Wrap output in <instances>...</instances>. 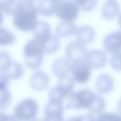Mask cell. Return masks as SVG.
<instances>
[{"label":"cell","mask_w":121,"mask_h":121,"mask_svg":"<svg viewBox=\"0 0 121 121\" xmlns=\"http://www.w3.org/2000/svg\"><path fill=\"white\" fill-rule=\"evenodd\" d=\"M38 8L34 3L24 2L13 15V24L17 29L24 32L33 31L38 23Z\"/></svg>","instance_id":"6da1fadb"},{"label":"cell","mask_w":121,"mask_h":121,"mask_svg":"<svg viewBox=\"0 0 121 121\" xmlns=\"http://www.w3.org/2000/svg\"><path fill=\"white\" fill-rule=\"evenodd\" d=\"M23 51L26 66L34 70L39 69L43 62L45 54L43 43L36 39H31L25 45Z\"/></svg>","instance_id":"7a4b0ae2"},{"label":"cell","mask_w":121,"mask_h":121,"mask_svg":"<svg viewBox=\"0 0 121 121\" xmlns=\"http://www.w3.org/2000/svg\"><path fill=\"white\" fill-rule=\"evenodd\" d=\"M97 94L89 89H82L73 92L68 97L66 109L80 110L87 109L89 110L94 104Z\"/></svg>","instance_id":"3957f363"},{"label":"cell","mask_w":121,"mask_h":121,"mask_svg":"<svg viewBox=\"0 0 121 121\" xmlns=\"http://www.w3.org/2000/svg\"><path fill=\"white\" fill-rule=\"evenodd\" d=\"M74 84V79L69 74L59 78L56 86L51 89L48 93L49 100L63 102L72 92Z\"/></svg>","instance_id":"277c9868"},{"label":"cell","mask_w":121,"mask_h":121,"mask_svg":"<svg viewBox=\"0 0 121 121\" xmlns=\"http://www.w3.org/2000/svg\"><path fill=\"white\" fill-rule=\"evenodd\" d=\"M39 105L34 99L22 100L15 106L14 115L19 121H33L39 112Z\"/></svg>","instance_id":"5b68a950"},{"label":"cell","mask_w":121,"mask_h":121,"mask_svg":"<svg viewBox=\"0 0 121 121\" xmlns=\"http://www.w3.org/2000/svg\"><path fill=\"white\" fill-rule=\"evenodd\" d=\"M79 13V8L75 4L70 1H63L58 5L55 14L63 21L73 22L78 17Z\"/></svg>","instance_id":"8992f818"},{"label":"cell","mask_w":121,"mask_h":121,"mask_svg":"<svg viewBox=\"0 0 121 121\" xmlns=\"http://www.w3.org/2000/svg\"><path fill=\"white\" fill-rule=\"evenodd\" d=\"M87 48L78 41H72L66 47L65 54L69 61L77 63L85 61L87 54Z\"/></svg>","instance_id":"52a82bcc"},{"label":"cell","mask_w":121,"mask_h":121,"mask_svg":"<svg viewBox=\"0 0 121 121\" xmlns=\"http://www.w3.org/2000/svg\"><path fill=\"white\" fill-rule=\"evenodd\" d=\"M91 69L85 61L73 63L71 65L70 72L74 82L80 85L86 83L91 78Z\"/></svg>","instance_id":"ba28073f"},{"label":"cell","mask_w":121,"mask_h":121,"mask_svg":"<svg viewBox=\"0 0 121 121\" xmlns=\"http://www.w3.org/2000/svg\"><path fill=\"white\" fill-rule=\"evenodd\" d=\"M44 121H64V109L62 102L49 100L44 108Z\"/></svg>","instance_id":"9c48e42d"},{"label":"cell","mask_w":121,"mask_h":121,"mask_svg":"<svg viewBox=\"0 0 121 121\" xmlns=\"http://www.w3.org/2000/svg\"><path fill=\"white\" fill-rule=\"evenodd\" d=\"M104 48L106 53L115 54L121 52V31L109 33L103 41Z\"/></svg>","instance_id":"30bf717a"},{"label":"cell","mask_w":121,"mask_h":121,"mask_svg":"<svg viewBox=\"0 0 121 121\" xmlns=\"http://www.w3.org/2000/svg\"><path fill=\"white\" fill-rule=\"evenodd\" d=\"M108 58L106 53L100 50H93L87 53L85 61L91 69H99L107 63Z\"/></svg>","instance_id":"8fae6325"},{"label":"cell","mask_w":121,"mask_h":121,"mask_svg":"<svg viewBox=\"0 0 121 121\" xmlns=\"http://www.w3.org/2000/svg\"><path fill=\"white\" fill-rule=\"evenodd\" d=\"M50 79L48 74L44 72L38 70L32 74L30 78V85L33 90L42 92L48 88Z\"/></svg>","instance_id":"7c38bea8"},{"label":"cell","mask_w":121,"mask_h":121,"mask_svg":"<svg viewBox=\"0 0 121 121\" xmlns=\"http://www.w3.org/2000/svg\"><path fill=\"white\" fill-rule=\"evenodd\" d=\"M96 87L98 92L100 94H109L112 92L114 87L113 78L108 74H101L97 78Z\"/></svg>","instance_id":"4fadbf2b"},{"label":"cell","mask_w":121,"mask_h":121,"mask_svg":"<svg viewBox=\"0 0 121 121\" xmlns=\"http://www.w3.org/2000/svg\"><path fill=\"white\" fill-rule=\"evenodd\" d=\"M120 14V5L116 0H108L103 5L101 14L104 19L112 20Z\"/></svg>","instance_id":"5bb4252c"},{"label":"cell","mask_w":121,"mask_h":121,"mask_svg":"<svg viewBox=\"0 0 121 121\" xmlns=\"http://www.w3.org/2000/svg\"><path fill=\"white\" fill-rule=\"evenodd\" d=\"M77 41L82 44L91 43L95 40L96 33L92 27L83 26L79 27L76 32Z\"/></svg>","instance_id":"9a60e30c"},{"label":"cell","mask_w":121,"mask_h":121,"mask_svg":"<svg viewBox=\"0 0 121 121\" xmlns=\"http://www.w3.org/2000/svg\"><path fill=\"white\" fill-rule=\"evenodd\" d=\"M51 31L49 24L46 21H40L33 30V35L35 39L44 43L49 40L53 35Z\"/></svg>","instance_id":"2e32d148"},{"label":"cell","mask_w":121,"mask_h":121,"mask_svg":"<svg viewBox=\"0 0 121 121\" xmlns=\"http://www.w3.org/2000/svg\"><path fill=\"white\" fill-rule=\"evenodd\" d=\"M71 65L67 59L59 58L53 63L51 67L52 72L58 78L68 74L70 71Z\"/></svg>","instance_id":"e0dca14e"},{"label":"cell","mask_w":121,"mask_h":121,"mask_svg":"<svg viewBox=\"0 0 121 121\" xmlns=\"http://www.w3.org/2000/svg\"><path fill=\"white\" fill-rule=\"evenodd\" d=\"M76 26L73 22L62 21L56 26L55 34L58 37L68 38L76 34Z\"/></svg>","instance_id":"ac0fdd59"},{"label":"cell","mask_w":121,"mask_h":121,"mask_svg":"<svg viewBox=\"0 0 121 121\" xmlns=\"http://www.w3.org/2000/svg\"><path fill=\"white\" fill-rule=\"evenodd\" d=\"M59 4L54 0H39L37 8L43 16L50 17L56 14Z\"/></svg>","instance_id":"d6986e66"},{"label":"cell","mask_w":121,"mask_h":121,"mask_svg":"<svg viewBox=\"0 0 121 121\" xmlns=\"http://www.w3.org/2000/svg\"><path fill=\"white\" fill-rule=\"evenodd\" d=\"M4 74H5L9 79L18 80L23 75L24 68L20 63L13 61L9 68Z\"/></svg>","instance_id":"ffe728a7"},{"label":"cell","mask_w":121,"mask_h":121,"mask_svg":"<svg viewBox=\"0 0 121 121\" xmlns=\"http://www.w3.org/2000/svg\"><path fill=\"white\" fill-rule=\"evenodd\" d=\"M22 2V0H4L2 2V11L9 16L14 15Z\"/></svg>","instance_id":"44dd1931"},{"label":"cell","mask_w":121,"mask_h":121,"mask_svg":"<svg viewBox=\"0 0 121 121\" xmlns=\"http://www.w3.org/2000/svg\"><path fill=\"white\" fill-rule=\"evenodd\" d=\"M45 53L47 54H54L59 50L60 46V41L56 35H52L50 39L44 43Z\"/></svg>","instance_id":"7402d4cb"},{"label":"cell","mask_w":121,"mask_h":121,"mask_svg":"<svg viewBox=\"0 0 121 121\" xmlns=\"http://www.w3.org/2000/svg\"><path fill=\"white\" fill-rule=\"evenodd\" d=\"M16 37L12 32L0 27V46H7L14 43Z\"/></svg>","instance_id":"603a6c76"},{"label":"cell","mask_w":121,"mask_h":121,"mask_svg":"<svg viewBox=\"0 0 121 121\" xmlns=\"http://www.w3.org/2000/svg\"><path fill=\"white\" fill-rule=\"evenodd\" d=\"M75 4L78 8L85 12H91L96 7L98 0H69Z\"/></svg>","instance_id":"cb8c5ba5"},{"label":"cell","mask_w":121,"mask_h":121,"mask_svg":"<svg viewBox=\"0 0 121 121\" xmlns=\"http://www.w3.org/2000/svg\"><path fill=\"white\" fill-rule=\"evenodd\" d=\"M106 106V102L102 96L97 94L96 98L94 104L92 105L89 112L93 115H100L104 112Z\"/></svg>","instance_id":"d4e9b609"},{"label":"cell","mask_w":121,"mask_h":121,"mask_svg":"<svg viewBox=\"0 0 121 121\" xmlns=\"http://www.w3.org/2000/svg\"><path fill=\"white\" fill-rule=\"evenodd\" d=\"M12 102V95L8 89L0 92V111H4L9 107Z\"/></svg>","instance_id":"484cf974"},{"label":"cell","mask_w":121,"mask_h":121,"mask_svg":"<svg viewBox=\"0 0 121 121\" xmlns=\"http://www.w3.org/2000/svg\"><path fill=\"white\" fill-rule=\"evenodd\" d=\"M13 60L7 52H0V73H5L10 66Z\"/></svg>","instance_id":"4316f807"},{"label":"cell","mask_w":121,"mask_h":121,"mask_svg":"<svg viewBox=\"0 0 121 121\" xmlns=\"http://www.w3.org/2000/svg\"><path fill=\"white\" fill-rule=\"evenodd\" d=\"M96 121H121V114L116 113H102L96 118Z\"/></svg>","instance_id":"83f0119b"},{"label":"cell","mask_w":121,"mask_h":121,"mask_svg":"<svg viewBox=\"0 0 121 121\" xmlns=\"http://www.w3.org/2000/svg\"><path fill=\"white\" fill-rule=\"evenodd\" d=\"M111 67L117 71H121V52L113 54L110 60Z\"/></svg>","instance_id":"f1b7e54d"},{"label":"cell","mask_w":121,"mask_h":121,"mask_svg":"<svg viewBox=\"0 0 121 121\" xmlns=\"http://www.w3.org/2000/svg\"><path fill=\"white\" fill-rule=\"evenodd\" d=\"M9 85V79L2 73H0V92L7 89Z\"/></svg>","instance_id":"f546056e"},{"label":"cell","mask_w":121,"mask_h":121,"mask_svg":"<svg viewBox=\"0 0 121 121\" xmlns=\"http://www.w3.org/2000/svg\"><path fill=\"white\" fill-rule=\"evenodd\" d=\"M73 121H96V119L93 115L85 114L82 115L79 117L72 118Z\"/></svg>","instance_id":"4dcf8cb0"},{"label":"cell","mask_w":121,"mask_h":121,"mask_svg":"<svg viewBox=\"0 0 121 121\" xmlns=\"http://www.w3.org/2000/svg\"><path fill=\"white\" fill-rule=\"evenodd\" d=\"M0 121H19L14 115L0 112Z\"/></svg>","instance_id":"1f68e13d"},{"label":"cell","mask_w":121,"mask_h":121,"mask_svg":"<svg viewBox=\"0 0 121 121\" xmlns=\"http://www.w3.org/2000/svg\"><path fill=\"white\" fill-rule=\"evenodd\" d=\"M2 2L3 1L2 0H0V26L3 24L4 22V16H3V11H2Z\"/></svg>","instance_id":"d6a6232c"},{"label":"cell","mask_w":121,"mask_h":121,"mask_svg":"<svg viewBox=\"0 0 121 121\" xmlns=\"http://www.w3.org/2000/svg\"><path fill=\"white\" fill-rule=\"evenodd\" d=\"M117 109H118V111L119 112V113L121 114V99H120L118 102V105H117Z\"/></svg>","instance_id":"836d02e7"},{"label":"cell","mask_w":121,"mask_h":121,"mask_svg":"<svg viewBox=\"0 0 121 121\" xmlns=\"http://www.w3.org/2000/svg\"><path fill=\"white\" fill-rule=\"evenodd\" d=\"M118 24H119V27H120V28L121 29V13L119 14V17H118Z\"/></svg>","instance_id":"e575fe53"},{"label":"cell","mask_w":121,"mask_h":121,"mask_svg":"<svg viewBox=\"0 0 121 121\" xmlns=\"http://www.w3.org/2000/svg\"><path fill=\"white\" fill-rule=\"evenodd\" d=\"M24 2H31V3H34V2H36L38 0H23Z\"/></svg>","instance_id":"d590c367"},{"label":"cell","mask_w":121,"mask_h":121,"mask_svg":"<svg viewBox=\"0 0 121 121\" xmlns=\"http://www.w3.org/2000/svg\"><path fill=\"white\" fill-rule=\"evenodd\" d=\"M33 121H44L43 118H37V119H34Z\"/></svg>","instance_id":"8d00e7d4"},{"label":"cell","mask_w":121,"mask_h":121,"mask_svg":"<svg viewBox=\"0 0 121 121\" xmlns=\"http://www.w3.org/2000/svg\"><path fill=\"white\" fill-rule=\"evenodd\" d=\"M54 1H56L58 4H60V2H62V1H63V0H54Z\"/></svg>","instance_id":"74e56055"},{"label":"cell","mask_w":121,"mask_h":121,"mask_svg":"<svg viewBox=\"0 0 121 121\" xmlns=\"http://www.w3.org/2000/svg\"><path fill=\"white\" fill-rule=\"evenodd\" d=\"M66 121H72V118H69V119H67V120Z\"/></svg>","instance_id":"f35d334b"}]
</instances>
